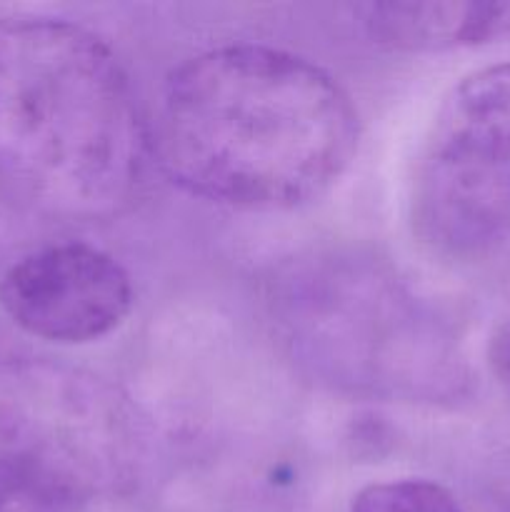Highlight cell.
I'll list each match as a JSON object with an SVG mask.
<instances>
[{
    "mask_svg": "<svg viewBox=\"0 0 510 512\" xmlns=\"http://www.w3.org/2000/svg\"><path fill=\"white\" fill-rule=\"evenodd\" d=\"M145 145L128 75L98 35L0 15V268L118 213L140 183Z\"/></svg>",
    "mask_w": 510,
    "mask_h": 512,
    "instance_id": "cell-1",
    "label": "cell"
},
{
    "mask_svg": "<svg viewBox=\"0 0 510 512\" xmlns=\"http://www.w3.org/2000/svg\"><path fill=\"white\" fill-rule=\"evenodd\" d=\"M368 33L400 50H445L510 35V3H370Z\"/></svg>",
    "mask_w": 510,
    "mask_h": 512,
    "instance_id": "cell-7",
    "label": "cell"
},
{
    "mask_svg": "<svg viewBox=\"0 0 510 512\" xmlns=\"http://www.w3.org/2000/svg\"><path fill=\"white\" fill-rule=\"evenodd\" d=\"M85 498V475L60 435L20 380L0 375V512H78Z\"/></svg>",
    "mask_w": 510,
    "mask_h": 512,
    "instance_id": "cell-5",
    "label": "cell"
},
{
    "mask_svg": "<svg viewBox=\"0 0 510 512\" xmlns=\"http://www.w3.org/2000/svg\"><path fill=\"white\" fill-rule=\"evenodd\" d=\"M488 365L498 383L510 393V320L498 325L488 343Z\"/></svg>",
    "mask_w": 510,
    "mask_h": 512,
    "instance_id": "cell-9",
    "label": "cell"
},
{
    "mask_svg": "<svg viewBox=\"0 0 510 512\" xmlns=\"http://www.w3.org/2000/svg\"><path fill=\"white\" fill-rule=\"evenodd\" d=\"M135 303L128 270L95 245L53 240L0 275V308L23 333L80 345L123 325Z\"/></svg>",
    "mask_w": 510,
    "mask_h": 512,
    "instance_id": "cell-3",
    "label": "cell"
},
{
    "mask_svg": "<svg viewBox=\"0 0 510 512\" xmlns=\"http://www.w3.org/2000/svg\"><path fill=\"white\" fill-rule=\"evenodd\" d=\"M348 90L265 43L208 48L168 75L153 150L185 193L238 210H293L335 188L358 153Z\"/></svg>",
    "mask_w": 510,
    "mask_h": 512,
    "instance_id": "cell-2",
    "label": "cell"
},
{
    "mask_svg": "<svg viewBox=\"0 0 510 512\" xmlns=\"http://www.w3.org/2000/svg\"><path fill=\"white\" fill-rule=\"evenodd\" d=\"M413 223L443 253H488L510 235V165L425 155L415 178Z\"/></svg>",
    "mask_w": 510,
    "mask_h": 512,
    "instance_id": "cell-4",
    "label": "cell"
},
{
    "mask_svg": "<svg viewBox=\"0 0 510 512\" xmlns=\"http://www.w3.org/2000/svg\"><path fill=\"white\" fill-rule=\"evenodd\" d=\"M425 155L510 165V60L473 70L450 88Z\"/></svg>",
    "mask_w": 510,
    "mask_h": 512,
    "instance_id": "cell-6",
    "label": "cell"
},
{
    "mask_svg": "<svg viewBox=\"0 0 510 512\" xmlns=\"http://www.w3.org/2000/svg\"><path fill=\"white\" fill-rule=\"evenodd\" d=\"M348 512H463L455 495L433 480L400 478L365 485Z\"/></svg>",
    "mask_w": 510,
    "mask_h": 512,
    "instance_id": "cell-8",
    "label": "cell"
}]
</instances>
